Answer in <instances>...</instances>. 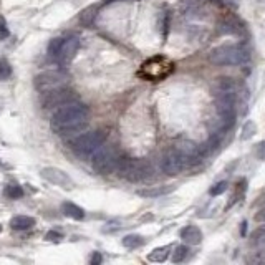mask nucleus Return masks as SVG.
<instances>
[{
  "label": "nucleus",
  "instance_id": "f257e3e1",
  "mask_svg": "<svg viewBox=\"0 0 265 265\" xmlns=\"http://www.w3.org/2000/svg\"><path fill=\"white\" fill-rule=\"evenodd\" d=\"M88 118H90L88 106L75 100L53 113L50 126L58 136H71L88 125Z\"/></svg>",
  "mask_w": 265,
  "mask_h": 265
},
{
  "label": "nucleus",
  "instance_id": "f03ea898",
  "mask_svg": "<svg viewBox=\"0 0 265 265\" xmlns=\"http://www.w3.org/2000/svg\"><path fill=\"white\" fill-rule=\"evenodd\" d=\"M212 91L220 118V131H227L235 123V81L229 76H220L215 80Z\"/></svg>",
  "mask_w": 265,
  "mask_h": 265
},
{
  "label": "nucleus",
  "instance_id": "7ed1b4c3",
  "mask_svg": "<svg viewBox=\"0 0 265 265\" xmlns=\"http://www.w3.org/2000/svg\"><path fill=\"white\" fill-rule=\"evenodd\" d=\"M209 60L217 66L242 65L249 60V50L244 45H222L210 52Z\"/></svg>",
  "mask_w": 265,
  "mask_h": 265
},
{
  "label": "nucleus",
  "instance_id": "20e7f679",
  "mask_svg": "<svg viewBox=\"0 0 265 265\" xmlns=\"http://www.w3.org/2000/svg\"><path fill=\"white\" fill-rule=\"evenodd\" d=\"M118 174L120 178L130 181V183H141L153 176V168L146 159L139 158H126L121 159L118 164Z\"/></svg>",
  "mask_w": 265,
  "mask_h": 265
},
{
  "label": "nucleus",
  "instance_id": "39448f33",
  "mask_svg": "<svg viewBox=\"0 0 265 265\" xmlns=\"http://www.w3.org/2000/svg\"><path fill=\"white\" fill-rule=\"evenodd\" d=\"M80 50V38L78 37H66V38H53L48 53L58 65L65 66L75 60L76 53Z\"/></svg>",
  "mask_w": 265,
  "mask_h": 265
},
{
  "label": "nucleus",
  "instance_id": "423d86ee",
  "mask_svg": "<svg viewBox=\"0 0 265 265\" xmlns=\"http://www.w3.org/2000/svg\"><path fill=\"white\" fill-rule=\"evenodd\" d=\"M174 70V63L166 57H153L141 65L138 75L148 81H161Z\"/></svg>",
  "mask_w": 265,
  "mask_h": 265
},
{
  "label": "nucleus",
  "instance_id": "0eeeda50",
  "mask_svg": "<svg viewBox=\"0 0 265 265\" xmlns=\"http://www.w3.org/2000/svg\"><path fill=\"white\" fill-rule=\"evenodd\" d=\"M120 161H121L120 153H118V149L115 146H111V144L103 146L101 144L100 148L93 153L91 166L98 174H110L118 168Z\"/></svg>",
  "mask_w": 265,
  "mask_h": 265
},
{
  "label": "nucleus",
  "instance_id": "6e6552de",
  "mask_svg": "<svg viewBox=\"0 0 265 265\" xmlns=\"http://www.w3.org/2000/svg\"><path fill=\"white\" fill-rule=\"evenodd\" d=\"M106 132L105 131H90L85 134L78 136V138L71 143V151L78 158L85 159L88 156H91L100 146L105 143Z\"/></svg>",
  "mask_w": 265,
  "mask_h": 265
},
{
  "label": "nucleus",
  "instance_id": "1a4fd4ad",
  "mask_svg": "<svg viewBox=\"0 0 265 265\" xmlns=\"http://www.w3.org/2000/svg\"><path fill=\"white\" fill-rule=\"evenodd\" d=\"M68 80H70V75H68L66 71L48 70V71L40 73V75H37L33 83H35V88L40 93H47V91L57 90V88L66 86Z\"/></svg>",
  "mask_w": 265,
  "mask_h": 265
},
{
  "label": "nucleus",
  "instance_id": "9d476101",
  "mask_svg": "<svg viewBox=\"0 0 265 265\" xmlns=\"http://www.w3.org/2000/svg\"><path fill=\"white\" fill-rule=\"evenodd\" d=\"M186 168H189V161L186 159V156L183 154V151L179 148H173L163 154V159H161V169H163L164 174L178 176L183 173Z\"/></svg>",
  "mask_w": 265,
  "mask_h": 265
},
{
  "label": "nucleus",
  "instance_id": "9b49d317",
  "mask_svg": "<svg viewBox=\"0 0 265 265\" xmlns=\"http://www.w3.org/2000/svg\"><path fill=\"white\" fill-rule=\"evenodd\" d=\"M76 95L71 90H68L66 86L57 88V90L43 93L42 96V106L45 110H58V108L68 105V103L75 101Z\"/></svg>",
  "mask_w": 265,
  "mask_h": 265
},
{
  "label": "nucleus",
  "instance_id": "f8f14e48",
  "mask_svg": "<svg viewBox=\"0 0 265 265\" xmlns=\"http://www.w3.org/2000/svg\"><path fill=\"white\" fill-rule=\"evenodd\" d=\"M42 178L47 179L48 183L60 186L63 189H71L73 188V181L65 171L58 169V168H43L42 169Z\"/></svg>",
  "mask_w": 265,
  "mask_h": 265
},
{
  "label": "nucleus",
  "instance_id": "ddd939ff",
  "mask_svg": "<svg viewBox=\"0 0 265 265\" xmlns=\"http://www.w3.org/2000/svg\"><path fill=\"white\" fill-rule=\"evenodd\" d=\"M217 30L220 35H235V37H242L245 35V25L240 18L230 15L225 17L219 22Z\"/></svg>",
  "mask_w": 265,
  "mask_h": 265
},
{
  "label": "nucleus",
  "instance_id": "4468645a",
  "mask_svg": "<svg viewBox=\"0 0 265 265\" xmlns=\"http://www.w3.org/2000/svg\"><path fill=\"white\" fill-rule=\"evenodd\" d=\"M181 239L188 244L198 245L200 244V240H202V232H200L199 227H196V225H188V227H184L181 230Z\"/></svg>",
  "mask_w": 265,
  "mask_h": 265
},
{
  "label": "nucleus",
  "instance_id": "2eb2a0df",
  "mask_svg": "<svg viewBox=\"0 0 265 265\" xmlns=\"http://www.w3.org/2000/svg\"><path fill=\"white\" fill-rule=\"evenodd\" d=\"M62 212L66 215V217L70 219H75V220H81L85 219V210H83L80 205L73 204V202H63L62 205Z\"/></svg>",
  "mask_w": 265,
  "mask_h": 265
},
{
  "label": "nucleus",
  "instance_id": "dca6fc26",
  "mask_svg": "<svg viewBox=\"0 0 265 265\" xmlns=\"http://www.w3.org/2000/svg\"><path fill=\"white\" fill-rule=\"evenodd\" d=\"M33 225H35V219L28 217V215H15L10 220V227L13 230H27V229H32Z\"/></svg>",
  "mask_w": 265,
  "mask_h": 265
},
{
  "label": "nucleus",
  "instance_id": "f3484780",
  "mask_svg": "<svg viewBox=\"0 0 265 265\" xmlns=\"http://www.w3.org/2000/svg\"><path fill=\"white\" fill-rule=\"evenodd\" d=\"M171 191H174V186H171V188H168V186H161V188H149V189H139L138 196H141V198H159V196H164V194H169Z\"/></svg>",
  "mask_w": 265,
  "mask_h": 265
},
{
  "label": "nucleus",
  "instance_id": "a211bd4d",
  "mask_svg": "<svg viewBox=\"0 0 265 265\" xmlns=\"http://www.w3.org/2000/svg\"><path fill=\"white\" fill-rule=\"evenodd\" d=\"M169 252H171L169 245H164V247H158V249H154L153 252L148 255V260H149V262H164V260L169 257Z\"/></svg>",
  "mask_w": 265,
  "mask_h": 265
},
{
  "label": "nucleus",
  "instance_id": "6ab92c4d",
  "mask_svg": "<svg viewBox=\"0 0 265 265\" xmlns=\"http://www.w3.org/2000/svg\"><path fill=\"white\" fill-rule=\"evenodd\" d=\"M250 244L257 249H265V227L254 230L250 235Z\"/></svg>",
  "mask_w": 265,
  "mask_h": 265
},
{
  "label": "nucleus",
  "instance_id": "aec40b11",
  "mask_svg": "<svg viewBox=\"0 0 265 265\" xmlns=\"http://www.w3.org/2000/svg\"><path fill=\"white\" fill-rule=\"evenodd\" d=\"M96 10H98V7L96 5H91V7H88L85 8L81 13H80V22L83 23V25H91L93 20H95V17H96Z\"/></svg>",
  "mask_w": 265,
  "mask_h": 265
},
{
  "label": "nucleus",
  "instance_id": "412c9836",
  "mask_svg": "<svg viewBox=\"0 0 265 265\" xmlns=\"http://www.w3.org/2000/svg\"><path fill=\"white\" fill-rule=\"evenodd\" d=\"M143 237L141 235H136V234H131V235H126L125 239H123V245L128 249H136L139 247V245H143Z\"/></svg>",
  "mask_w": 265,
  "mask_h": 265
},
{
  "label": "nucleus",
  "instance_id": "4be33fe9",
  "mask_svg": "<svg viewBox=\"0 0 265 265\" xmlns=\"http://www.w3.org/2000/svg\"><path fill=\"white\" fill-rule=\"evenodd\" d=\"M3 194H5L8 199H20L23 196V189L18 184H8L7 188L3 189Z\"/></svg>",
  "mask_w": 265,
  "mask_h": 265
},
{
  "label": "nucleus",
  "instance_id": "5701e85b",
  "mask_svg": "<svg viewBox=\"0 0 265 265\" xmlns=\"http://www.w3.org/2000/svg\"><path fill=\"white\" fill-rule=\"evenodd\" d=\"M257 132V126H255L254 121H247L242 128V134H240V138L242 139H250L252 136Z\"/></svg>",
  "mask_w": 265,
  "mask_h": 265
},
{
  "label": "nucleus",
  "instance_id": "b1692460",
  "mask_svg": "<svg viewBox=\"0 0 265 265\" xmlns=\"http://www.w3.org/2000/svg\"><path fill=\"white\" fill-rule=\"evenodd\" d=\"M12 76V66L8 60L5 58H0V80H7V78Z\"/></svg>",
  "mask_w": 265,
  "mask_h": 265
},
{
  "label": "nucleus",
  "instance_id": "393cba45",
  "mask_svg": "<svg viewBox=\"0 0 265 265\" xmlns=\"http://www.w3.org/2000/svg\"><path fill=\"white\" fill-rule=\"evenodd\" d=\"M188 247H186V245H179V247H176V250L173 252V262L174 264H179V262H183V260L186 259V255H188Z\"/></svg>",
  "mask_w": 265,
  "mask_h": 265
},
{
  "label": "nucleus",
  "instance_id": "a878e982",
  "mask_svg": "<svg viewBox=\"0 0 265 265\" xmlns=\"http://www.w3.org/2000/svg\"><path fill=\"white\" fill-rule=\"evenodd\" d=\"M227 181H220V183H217V184H214L212 188L209 189V194L210 196H220L222 193H225L227 191Z\"/></svg>",
  "mask_w": 265,
  "mask_h": 265
},
{
  "label": "nucleus",
  "instance_id": "bb28decb",
  "mask_svg": "<svg viewBox=\"0 0 265 265\" xmlns=\"http://www.w3.org/2000/svg\"><path fill=\"white\" fill-rule=\"evenodd\" d=\"M244 191H245V181H240V184H239V188L237 191H235V194H232V198H230V202H229V207L232 204H235L237 200L242 199V196H244Z\"/></svg>",
  "mask_w": 265,
  "mask_h": 265
},
{
  "label": "nucleus",
  "instance_id": "cd10ccee",
  "mask_svg": "<svg viewBox=\"0 0 265 265\" xmlns=\"http://www.w3.org/2000/svg\"><path fill=\"white\" fill-rule=\"evenodd\" d=\"M8 35H10V32H8L7 20L2 15H0V40H5Z\"/></svg>",
  "mask_w": 265,
  "mask_h": 265
},
{
  "label": "nucleus",
  "instance_id": "c85d7f7f",
  "mask_svg": "<svg viewBox=\"0 0 265 265\" xmlns=\"http://www.w3.org/2000/svg\"><path fill=\"white\" fill-rule=\"evenodd\" d=\"M45 239L48 240V242H60V240L63 239V234L57 232V230H50V232H47Z\"/></svg>",
  "mask_w": 265,
  "mask_h": 265
},
{
  "label": "nucleus",
  "instance_id": "c756f323",
  "mask_svg": "<svg viewBox=\"0 0 265 265\" xmlns=\"http://www.w3.org/2000/svg\"><path fill=\"white\" fill-rule=\"evenodd\" d=\"M257 154L260 159L265 161V141H262L260 144H257Z\"/></svg>",
  "mask_w": 265,
  "mask_h": 265
},
{
  "label": "nucleus",
  "instance_id": "7c9ffc66",
  "mask_svg": "<svg viewBox=\"0 0 265 265\" xmlns=\"http://www.w3.org/2000/svg\"><path fill=\"white\" fill-rule=\"evenodd\" d=\"M255 220H257V222H265V207H262L255 214Z\"/></svg>",
  "mask_w": 265,
  "mask_h": 265
},
{
  "label": "nucleus",
  "instance_id": "2f4dec72",
  "mask_svg": "<svg viewBox=\"0 0 265 265\" xmlns=\"http://www.w3.org/2000/svg\"><path fill=\"white\" fill-rule=\"evenodd\" d=\"M101 255L100 254H98V252H95V254H93V257H91V264H100L101 262Z\"/></svg>",
  "mask_w": 265,
  "mask_h": 265
},
{
  "label": "nucleus",
  "instance_id": "473e14b6",
  "mask_svg": "<svg viewBox=\"0 0 265 265\" xmlns=\"http://www.w3.org/2000/svg\"><path fill=\"white\" fill-rule=\"evenodd\" d=\"M205 2H214V3H217V5H220V3H222V0H205Z\"/></svg>",
  "mask_w": 265,
  "mask_h": 265
},
{
  "label": "nucleus",
  "instance_id": "72a5a7b5",
  "mask_svg": "<svg viewBox=\"0 0 265 265\" xmlns=\"http://www.w3.org/2000/svg\"><path fill=\"white\" fill-rule=\"evenodd\" d=\"M2 171H3V163L0 161V173H2Z\"/></svg>",
  "mask_w": 265,
  "mask_h": 265
},
{
  "label": "nucleus",
  "instance_id": "f704fd0d",
  "mask_svg": "<svg viewBox=\"0 0 265 265\" xmlns=\"http://www.w3.org/2000/svg\"><path fill=\"white\" fill-rule=\"evenodd\" d=\"M111 2H116V0H105V3H111Z\"/></svg>",
  "mask_w": 265,
  "mask_h": 265
},
{
  "label": "nucleus",
  "instance_id": "c9c22d12",
  "mask_svg": "<svg viewBox=\"0 0 265 265\" xmlns=\"http://www.w3.org/2000/svg\"><path fill=\"white\" fill-rule=\"evenodd\" d=\"M0 232H2V225H0Z\"/></svg>",
  "mask_w": 265,
  "mask_h": 265
}]
</instances>
